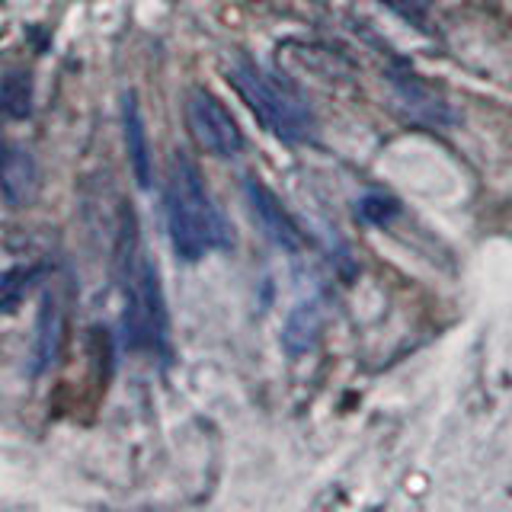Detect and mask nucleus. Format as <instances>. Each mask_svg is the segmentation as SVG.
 Listing matches in <instances>:
<instances>
[{"label":"nucleus","mask_w":512,"mask_h":512,"mask_svg":"<svg viewBox=\"0 0 512 512\" xmlns=\"http://www.w3.org/2000/svg\"><path fill=\"white\" fill-rule=\"evenodd\" d=\"M39 192V167L26 148H7L0 157V199L13 208H29Z\"/></svg>","instance_id":"obj_6"},{"label":"nucleus","mask_w":512,"mask_h":512,"mask_svg":"<svg viewBox=\"0 0 512 512\" xmlns=\"http://www.w3.org/2000/svg\"><path fill=\"white\" fill-rule=\"evenodd\" d=\"M39 279V266H10L0 272V314L20 311V304Z\"/></svg>","instance_id":"obj_10"},{"label":"nucleus","mask_w":512,"mask_h":512,"mask_svg":"<svg viewBox=\"0 0 512 512\" xmlns=\"http://www.w3.org/2000/svg\"><path fill=\"white\" fill-rule=\"evenodd\" d=\"M244 192H247L250 212H253L256 224L263 228V234L276 247L298 253L304 247V237L298 231V224L292 221V215H288L285 208H282V202L276 199V192H272L269 186H263L260 180H253V176H247Z\"/></svg>","instance_id":"obj_5"},{"label":"nucleus","mask_w":512,"mask_h":512,"mask_svg":"<svg viewBox=\"0 0 512 512\" xmlns=\"http://www.w3.org/2000/svg\"><path fill=\"white\" fill-rule=\"evenodd\" d=\"M384 7H391L397 16H404L413 26H426L429 20V0H381Z\"/></svg>","instance_id":"obj_12"},{"label":"nucleus","mask_w":512,"mask_h":512,"mask_svg":"<svg viewBox=\"0 0 512 512\" xmlns=\"http://www.w3.org/2000/svg\"><path fill=\"white\" fill-rule=\"evenodd\" d=\"M394 84H397V93H400V100H404L413 112H416V119H423V122H448V109L445 103L439 100L436 93H432L429 87L420 84V77H394Z\"/></svg>","instance_id":"obj_9"},{"label":"nucleus","mask_w":512,"mask_h":512,"mask_svg":"<svg viewBox=\"0 0 512 512\" xmlns=\"http://www.w3.org/2000/svg\"><path fill=\"white\" fill-rule=\"evenodd\" d=\"M122 282H125V336L128 346L164 356L167 352V304L160 288V272L138 247L135 224L125 234L122 250Z\"/></svg>","instance_id":"obj_3"},{"label":"nucleus","mask_w":512,"mask_h":512,"mask_svg":"<svg viewBox=\"0 0 512 512\" xmlns=\"http://www.w3.org/2000/svg\"><path fill=\"white\" fill-rule=\"evenodd\" d=\"M164 215H167L170 244L176 256L186 263H199L205 253L231 247L228 218L215 205L196 160L186 157L183 151H176L167 167Z\"/></svg>","instance_id":"obj_1"},{"label":"nucleus","mask_w":512,"mask_h":512,"mask_svg":"<svg viewBox=\"0 0 512 512\" xmlns=\"http://www.w3.org/2000/svg\"><path fill=\"white\" fill-rule=\"evenodd\" d=\"M183 112L192 138L199 141V148L231 160L244 151V132H240L237 119L228 112L218 96L205 87H189L183 96Z\"/></svg>","instance_id":"obj_4"},{"label":"nucleus","mask_w":512,"mask_h":512,"mask_svg":"<svg viewBox=\"0 0 512 512\" xmlns=\"http://www.w3.org/2000/svg\"><path fill=\"white\" fill-rule=\"evenodd\" d=\"M29 100H32V87H29V74H10L0 87V106H4L7 116L23 119L29 116Z\"/></svg>","instance_id":"obj_11"},{"label":"nucleus","mask_w":512,"mask_h":512,"mask_svg":"<svg viewBox=\"0 0 512 512\" xmlns=\"http://www.w3.org/2000/svg\"><path fill=\"white\" fill-rule=\"evenodd\" d=\"M122 128H125V151H128V164L141 189H148L154 180V157H151V141H148V128H144V116L138 106L135 93H125L122 100Z\"/></svg>","instance_id":"obj_8"},{"label":"nucleus","mask_w":512,"mask_h":512,"mask_svg":"<svg viewBox=\"0 0 512 512\" xmlns=\"http://www.w3.org/2000/svg\"><path fill=\"white\" fill-rule=\"evenodd\" d=\"M64 349V308L55 292H45L36 314V343H32V372H48Z\"/></svg>","instance_id":"obj_7"},{"label":"nucleus","mask_w":512,"mask_h":512,"mask_svg":"<svg viewBox=\"0 0 512 512\" xmlns=\"http://www.w3.org/2000/svg\"><path fill=\"white\" fill-rule=\"evenodd\" d=\"M359 215H362L365 221H375V224H381V221H388V218H394V215H397V202L372 196V199H365V202H362Z\"/></svg>","instance_id":"obj_13"},{"label":"nucleus","mask_w":512,"mask_h":512,"mask_svg":"<svg viewBox=\"0 0 512 512\" xmlns=\"http://www.w3.org/2000/svg\"><path fill=\"white\" fill-rule=\"evenodd\" d=\"M4 151H7V148H4V141H0V157H4Z\"/></svg>","instance_id":"obj_14"},{"label":"nucleus","mask_w":512,"mask_h":512,"mask_svg":"<svg viewBox=\"0 0 512 512\" xmlns=\"http://www.w3.org/2000/svg\"><path fill=\"white\" fill-rule=\"evenodd\" d=\"M228 80L240 100H244V106L253 112V119L269 135H276L285 144H298L304 138H311L314 116L308 103H304V96L288 80L263 71L260 64L244 55L228 68Z\"/></svg>","instance_id":"obj_2"}]
</instances>
